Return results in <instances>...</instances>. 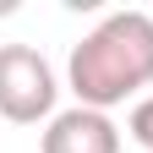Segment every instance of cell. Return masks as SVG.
<instances>
[{
	"instance_id": "1",
	"label": "cell",
	"mask_w": 153,
	"mask_h": 153,
	"mask_svg": "<svg viewBox=\"0 0 153 153\" xmlns=\"http://www.w3.org/2000/svg\"><path fill=\"white\" fill-rule=\"evenodd\" d=\"M71 93L82 109H115L153 82V16L109 11L82 44L71 49Z\"/></svg>"
},
{
	"instance_id": "2",
	"label": "cell",
	"mask_w": 153,
	"mask_h": 153,
	"mask_svg": "<svg viewBox=\"0 0 153 153\" xmlns=\"http://www.w3.org/2000/svg\"><path fill=\"white\" fill-rule=\"evenodd\" d=\"M55 71L33 44H0V115L33 126L55 109Z\"/></svg>"
},
{
	"instance_id": "3",
	"label": "cell",
	"mask_w": 153,
	"mask_h": 153,
	"mask_svg": "<svg viewBox=\"0 0 153 153\" xmlns=\"http://www.w3.org/2000/svg\"><path fill=\"white\" fill-rule=\"evenodd\" d=\"M38 153H120V131L104 109H66L55 115L49 131H44V148Z\"/></svg>"
},
{
	"instance_id": "4",
	"label": "cell",
	"mask_w": 153,
	"mask_h": 153,
	"mask_svg": "<svg viewBox=\"0 0 153 153\" xmlns=\"http://www.w3.org/2000/svg\"><path fill=\"white\" fill-rule=\"evenodd\" d=\"M131 137H137V142L153 153V99H142L137 109H131Z\"/></svg>"
}]
</instances>
